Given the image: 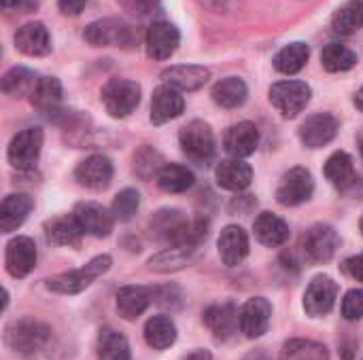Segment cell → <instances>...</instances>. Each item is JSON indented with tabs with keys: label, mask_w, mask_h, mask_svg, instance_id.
<instances>
[{
	"label": "cell",
	"mask_w": 363,
	"mask_h": 360,
	"mask_svg": "<svg viewBox=\"0 0 363 360\" xmlns=\"http://www.w3.org/2000/svg\"><path fill=\"white\" fill-rule=\"evenodd\" d=\"M38 79L40 76L34 70L23 68V66H15L2 76V91L9 98H26V95L30 98Z\"/></svg>",
	"instance_id": "cell-33"
},
{
	"label": "cell",
	"mask_w": 363,
	"mask_h": 360,
	"mask_svg": "<svg viewBox=\"0 0 363 360\" xmlns=\"http://www.w3.org/2000/svg\"><path fill=\"white\" fill-rule=\"evenodd\" d=\"M30 102L40 112H57L62 102V83L55 76H40L30 95Z\"/></svg>",
	"instance_id": "cell-34"
},
{
	"label": "cell",
	"mask_w": 363,
	"mask_h": 360,
	"mask_svg": "<svg viewBox=\"0 0 363 360\" xmlns=\"http://www.w3.org/2000/svg\"><path fill=\"white\" fill-rule=\"evenodd\" d=\"M338 299V284L330 276H317L304 293V310L308 316L319 318L334 310Z\"/></svg>",
	"instance_id": "cell-14"
},
{
	"label": "cell",
	"mask_w": 363,
	"mask_h": 360,
	"mask_svg": "<svg viewBox=\"0 0 363 360\" xmlns=\"http://www.w3.org/2000/svg\"><path fill=\"white\" fill-rule=\"evenodd\" d=\"M6 272L13 278H26L34 267H36V246L30 238L17 236L6 244V255H4Z\"/></svg>",
	"instance_id": "cell-17"
},
{
	"label": "cell",
	"mask_w": 363,
	"mask_h": 360,
	"mask_svg": "<svg viewBox=\"0 0 363 360\" xmlns=\"http://www.w3.org/2000/svg\"><path fill=\"white\" fill-rule=\"evenodd\" d=\"M87 0H57V6L64 15H79L85 8Z\"/></svg>",
	"instance_id": "cell-46"
},
{
	"label": "cell",
	"mask_w": 363,
	"mask_h": 360,
	"mask_svg": "<svg viewBox=\"0 0 363 360\" xmlns=\"http://www.w3.org/2000/svg\"><path fill=\"white\" fill-rule=\"evenodd\" d=\"M342 272H345L347 276H351L353 280L363 282V252L355 255V257L345 259V263H342Z\"/></svg>",
	"instance_id": "cell-45"
},
{
	"label": "cell",
	"mask_w": 363,
	"mask_h": 360,
	"mask_svg": "<svg viewBox=\"0 0 363 360\" xmlns=\"http://www.w3.org/2000/svg\"><path fill=\"white\" fill-rule=\"evenodd\" d=\"M281 360H330V350L313 339H289L281 350Z\"/></svg>",
	"instance_id": "cell-39"
},
{
	"label": "cell",
	"mask_w": 363,
	"mask_h": 360,
	"mask_svg": "<svg viewBox=\"0 0 363 360\" xmlns=\"http://www.w3.org/2000/svg\"><path fill=\"white\" fill-rule=\"evenodd\" d=\"M113 259L108 255H100V257H94L87 265L74 269V272H66V274H60V276H53L47 280V289L53 291V293H60V295H77V293H83L85 289H89L94 284L96 278H100L104 272H108Z\"/></svg>",
	"instance_id": "cell-3"
},
{
	"label": "cell",
	"mask_w": 363,
	"mask_h": 360,
	"mask_svg": "<svg viewBox=\"0 0 363 360\" xmlns=\"http://www.w3.org/2000/svg\"><path fill=\"white\" fill-rule=\"evenodd\" d=\"M315 193V180L311 170L306 168H291L283 174L279 187H277V199L281 206L294 208L304 202H308Z\"/></svg>",
	"instance_id": "cell-9"
},
{
	"label": "cell",
	"mask_w": 363,
	"mask_h": 360,
	"mask_svg": "<svg viewBox=\"0 0 363 360\" xmlns=\"http://www.w3.org/2000/svg\"><path fill=\"white\" fill-rule=\"evenodd\" d=\"M117 2L123 11L136 17H147L160 6V0H117Z\"/></svg>",
	"instance_id": "cell-44"
},
{
	"label": "cell",
	"mask_w": 363,
	"mask_h": 360,
	"mask_svg": "<svg viewBox=\"0 0 363 360\" xmlns=\"http://www.w3.org/2000/svg\"><path fill=\"white\" fill-rule=\"evenodd\" d=\"M34 208V199L26 193H11L0 204V229L2 233H11L23 225L28 214Z\"/></svg>",
	"instance_id": "cell-26"
},
{
	"label": "cell",
	"mask_w": 363,
	"mask_h": 360,
	"mask_svg": "<svg viewBox=\"0 0 363 360\" xmlns=\"http://www.w3.org/2000/svg\"><path fill=\"white\" fill-rule=\"evenodd\" d=\"M342 316L347 320H362L363 318V289H353L342 299Z\"/></svg>",
	"instance_id": "cell-43"
},
{
	"label": "cell",
	"mask_w": 363,
	"mask_h": 360,
	"mask_svg": "<svg viewBox=\"0 0 363 360\" xmlns=\"http://www.w3.org/2000/svg\"><path fill=\"white\" fill-rule=\"evenodd\" d=\"M270 104L285 117V119H296L313 98V89L304 81H279L270 87Z\"/></svg>",
	"instance_id": "cell-7"
},
{
	"label": "cell",
	"mask_w": 363,
	"mask_h": 360,
	"mask_svg": "<svg viewBox=\"0 0 363 360\" xmlns=\"http://www.w3.org/2000/svg\"><path fill=\"white\" fill-rule=\"evenodd\" d=\"M98 360H130V344L115 329H102L98 335Z\"/></svg>",
	"instance_id": "cell-37"
},
{
	"label": "cell",
	"mask_w": 363,
	"mask_h": 360,
	"mask_svg": "<svg viewBox=\"0 0 363 360\" xmlns=\"http://www.w3.org/2000/svg\"><path fill=\"white\" fill-rule=\"evenodd\" d=\"M183 110H185V100H183L179 89L164 83L153 91V95H151V115H149L153 125L170 123L172 119L181 117Z\"/></svg>",
	"instance_id": "cell-16"
},
{
	"label": "cell",
	"mask_w": 363,
	"mask_h": 360,
	"mask_svg": "<svg viewBox=\"0 0 363 360\" xmlns=\"http://www.w3.org/2000/svg\"><path fill=\"white\" fill-rule=\"evenodd\" d=\"M164 166L166 163L162 155L151 146H143L138 153H134V172L145 180H149L151 176H157Z\"/></svg>",
	"instance_id": "cell-42"
},
{
	"label": "cell",
	"mask_w": 363,
	"mask_h": 360,
	"mask_svg": "<svg viewBox=\"0 0 363 360\" xmlns=\"http://www.w3.org/2000/svg\"><path fill=\"white\" fill-rule=\"evenodd\" d=\"M140 208V193L136 189H123L115 195L111 212L115 216V221H132L134 214Z\"/></svg>",
	"instance_id": "cell-41"
},
{
	"label": "cell",
	"mask_w": 363,
	"mask_h": 360,
	"mask_svg": "<svg viewBox=\"0 0 363 360\" xmlns=\"http://www.w3.org/2000/svg\"><path fill=\"white\" fill-rule=\"evenodd\" d=\"M151 233L168 246L196 248L206 238V225L202 221H189L183 210L162 208L151 219Z\"/></svg>",
	"instance_id": "cell-1"
},
{
	"label": "cell",
	"mask_w": 363,
	"mask_h": 360,
	"mask_svg": "<svg viewBox=\"0 0 363 360\" xmlns=\"http://www.w3.org/2000/svg\"><path fill=\"white\" fill-rule=\"evenodd\" d=\"M185 360H213V356H211V352H206V350H196V352H191Z\"/></svg>",
	"instance_id": "cell-48"
},
{
	"label": "cell",
	"mask_w": 363,
	"mask_h": 360,
	"mask_svg": "<svg viewBox=\"0 0 363 360\" xmlns=\"http://www.w3.org/2000/svg\"><path fill=\"white\" fill-rule=\"evenodd\" d=\"M308 57H311V47L306 42H289L285 45L272 59L274 68L281 72V74H287V76H294L298 74L306 64H308Z\"/></svg>",
	"instance_id": "cell-31"
},
{
	"label": "cell",
	"mask_w": 363,
	"mask_h": 360,
	"mask_svg": "<svg viewBox=\"0 0 363 360\" xmlns=\"http://www.w3.org/2000/svg\"><path fill=\"white\" fill-rule=\"evenodd\" d=\"M340 129L338 119L332 112H317L311 115L300 125V140L306 149H323L328 146Z\"/></svg>",
	"instance_id": "cell-12"
},
{
	"label": "cell",
	"mask_w": 363,
	"mask_h": 360,
	"mask_svg": "<svg viewBox=\"0 0 363 360\" xmlns=\"http://www.w3.org/2000/svg\"><path fill=\"white\" fill-rule=\"evenodd\" d=\"M117 312L123 320H136L153 303L155 291L147 286H123L117 293Z\"/></svg>",
	"instance_id": "cell-25"
},
{
	"label": "cell",
	"mask_w": 363,
	"mask_h": 360,
	"mask_svg": "<svg viewBox=\"0 0 363 360\" xmlns=\"http://www.w3.org/2000/svg\"><path fill=\"white\" fill-rule=\"evenodd\" d=\"M211 79V70L198 64H179L162 72V81L179 91H198Z\"/></svg>",
	"instance_id": "cell-23"
},
{
	"label": "cell",
	"mask_w": 363,
	"mask_h": 360,
	"mask_svg": "<svg viewBox=\"0 0 363 360\" xmlns=\"http://www.w3.org/2000/svg\"><path fill=\"white\" fill-rule=\"evenodd\" d=\"M45 236L51 244L57 246H68V248H79L81 246V238L83 231L77 223V219L70 214L66 216H55L51 221H47L45 225Z\"/></svg>",
	"instance_id": "cell-29"
},
{
	"label": "cell",
	"mask_w": 363,
	"mask_h": 360,
	"mask_svg": "<svg viewBox=\"0 0 363 360\" xmlns=\"http://www.w3.org/2000/svg\"><path fill=\"white\" fill-rule=\"evenodd\" d=\"M13 40H15L17 51H21L23 55H30V57H43L51 51V34L43 21L23 23L15 32Z\"/></svg>",
	"instance_id": "cell-18"
},
{
	"label": "cell",
	"mask_w": 363,
	"mask_h": 360,
	"mask_svg": "<svg viewBox=\"0 0 363 360\" xmlns=\"http://www.w3.org/2000/svg\"><path fill=\"white\" fill-rule=\"evenodd\" d=\"M247 360H268L266 359V354L264 352H253V354H249Z\"/></svg>",
	"instance_id": "cell-50"
},
{
	"label": "cell",
	"mask_w": 363,
	"mask_h": 360,
	"mask_svg": "<svg viewBox=\"0 0 363 360\" xmlns=\"http://www.w3.org/2000/svg\"><path fill=\"white\" fill-rule=\"evenodd\" d=\"M359 229H362V236H363V216H362V221H359Z\"/></svg>",
	"instance_id": "cell-52"
},
{
	"label": "cell",
	"mask_w": 363,
	"mask_h": 360,
	"mask_svg": "<svg viewBox=\"0 0 363 360\" xmlns=\"http://www.w3.org/2000/svg\"><path fill=\"white\" fill-rule=\"evenodd\" d=\"M323 174L338 191H345V193H351L362 185V178L357 176L355 166H353V157L345 151H336L334 155H330V159L325 161Z\"/></svg>",
	"instance_id": "cell-20"
},
{
	"label": "cell",
	"mask_w": 363,
	"mask_h": 360,
	"mask_svg": "<svg viewBox=\"0 0 363 360\" xmlns=\"http://www.w3.org/2000/svg\"><path fill=\"white\" fill-rule=\"evenodd\" d=\"M215 178H217V185L221 189L234 191V193H242L253 182V168L247 161L232 157V159L221 161L215 168Z\"/></svg>",
	"instance_id": "cell-24"
},
{
	"label": "cell",
	"mask_w": 363,
	"mask_h": 360,
	"mask_svg": "<svg viewBox=\"0 0 363 360\" xmlns=\"http://www.w3.org/2000/svg\"><path fill=\"white\" fill-rule=\"evenodd\" d=\"M340 246V238L332 225H315L306 231L302 238V250L304 255L315 263H328Z\"/></svg>",
	"instance_id": "cell-11"
},
{
	"label": "cell",
	"mask_w": 363,
	"mask_h": 360,
	"mask_svg": "<svg viewBox=\"0 0 363 360\" xmlns=\"http://www.w3.org/2000/svg\"><path fill=\"white\" fill-rule=\"evenodd\" d=\"M72 216L77 219L83 233L94 238H106L113 231L115 216L98 202H79L74 206Z\"/></svg>",
	"instance_id": "cell-13"
},
{
	"label": "cell",
	"mask_w": 363,
	"mask_h": 360,
	"mask_svg": "<svg viewBox=\"0 0 363 360\" xmlns=\"http://www.w3.org/2000/svg\"><path fill=\"white\" fill-rule=\"evenodd\" d=\"M270 316H272L270 301L264 299V297H253L240 310V331L249 339H257L268 331Z\"/></svg>",
	"instance_id": "cell-22"
},
{
	"label": "cell",
	"mask_w": 363,
	"mask_h": 360,
	"mask_svg": "<svg viewBox=\"0 0 363 360\" xmlns=\"http://www.w3.org/2000/svg\"><path fill=\"white\" fill-rule=\"evenodd\" d=\"M43 129L40 127H26L17 132L6 149L9 163L17 170H32L38 161L40 149H43Z\"/></svg>",
	"instance_id": "cell-8"
},
{
	"label": "cell",
	"mask_w": 363,
	"mask_h": 360,
	"mask_svg": "<svg viewBox=\"0 0 363 360\" xmlns=\"http://www.w3.org/2000/svg\"><path fill=\"white\" fill-rule=\"evenodd\" d=\"M145 342L153 350H168L177 342V325L170 316H153L145 325Z\"/></svg>",
	"instance_id": "cell-32"
},
{
	"label": "cell",
	"mask_w": 363,
	"mask_h": 360,
	"mask_svg": "<svg viewBox=\"0 0 363 360\" xmlns=\"http://www.w3.org/2000/svg\"><path fill=\"white\" fill-rule=\"evenodd\" d=\"M353 102H355L357 110H362L363 112V87H359V91L355 93V100H353Z\"/></svg>",
	"instance_id": "cell-49"
},
{
	"label": "cell",
	"mask_w": 363,
	"mask_h": 360,
	"mask_svg": "<svg viewBox=\"0 0 363 360\" xmlns=\"http://www.w3.org/2000/svg\"><path fill=\"white\" fill-rule=\"evenodd\" d=\"M179 45H181V34H179L174 23L160 19V21H153L147 28L145 49H147V55L151 59H155V62L170 59L177 53Z\"/></svg>",
	"instance_id": "cell-10"
},
{
	"label": "cell",
	"mask_w": 363,
	"mask_h": 360,
	"mask_svg": "<svg viewBox=\"0 0 363 360\" xmlns=\"http://www.w3.org/2000/svg\"><path fill=\"white\" fill-rule=\"evenodd\" d=\"M257 146H259V129L251 121H240V123L228 127V132L223 136V149L236 159H245V157L253 155L257 151Z\"/></svg>",
	"instance_id": "cell-19"
},
{
	"label": "cell",
	"mask_w": 363,
	"mask_h": 360,
	"mask_svg": "<svg viewBox=\"0 0 363 360\" xmlns=\"http://www.w3.org/2000/svg\"><path fill=\"white\" fill-rule=\"evenodd\" d=\"M74 180L91 191H104L113 180V163L104 155H89L74 170Z\"/></svg>",
	"instance_id": "cell-15"
},
{
	"label": "cell",
	"mask_w": 363,
	"mask_h": 360,
	"mask_svg": "<svg viewBox=\"0 0 363 360\" xmlns=\"http://www.w3.org/2000/svg\"><path fill=\"white\" fill-rule=\"evenodd\" d=\"M4 342L13 352L26 359H40L53 348V331L40 320L21 318L4 329Z\"/></svg>",
	"instance_id": "cell-2"
},
{
	"label": "cell",
	"mask_w": 363,
	"mask_h": 360,
	"mask_svg": "<svg viewBox=\"0 0 363 360\" xmlns=\"http://www.w3.org/2000/svg\"><path fill=\"white\" fill-rule=\"evenodd\" d=\"M321 64L328 72H347L357 64V53L342 42H330L321 51Z\"/></svg>",
	"instance_id": "cell-38"
},
{
	"label": "cell",
	"mask_w": 363,
	"mask_h": 360,
	"mask_svg": "<svg viewBox=\"0 0 363 360\" xmlns=\"http://www.w3.org/2000/svg\"><path fill=\"white\" fill-rule=\"evenodd\" d=\"M179 144H181V151L187 155V159H191L194 163H202V166L208 163L217 151V142H215V134L211 125L200 119L189 121L185 127H181Z\"/></svg>",
	"instance_id": "cell-6"
},
{
	"label": "cell",
	"mask_w": 363,
	"mask_h": 360,
	"mask_svg": "<svg viewBox=\"0 0 363 360\" xmlns=\"http://www.w3.org/2000/svg\"><path fill=\"white\" fill-rule=\"evenodd\" d=\"M0 4H2L4 11H11V8H21L23 11L26 0H0Z\"/></svg>",
	"instance_id": "cell-47"
},
{
	"label": "cell",
	"mask_w": 363,
	"mask_h": 360,
	"mask_svg": "<svg viewBox=\"0 0 363 360\" xmlns=\"http://www.w3.org/2000/svg\"><path fill=\"white\" fill-rule=\"evenodd\" d=\"M219 257L228 267L240 265L249 257V236L242 227L238 225H228L221 229L219 240H217Z\"/></svg>",
	"instance_id": "cell-21"
},
{
	"label": "cell",
	"mask_w": 363,
	"mask_h": 360,
	"mask_svg": "<svg viewBox=\"0 0 363 360\" xmlns=\"http://www.w3.org/2000/svg\"><path fill=\"white\" fill-rule=\"evenodd\" d=\"M363 28V0H347L332 17V30L340 36H351Z\"/></svg>",
	"instance_id": "cell-35"
},
{
	"label": "cell",
	"mask_w": 363,
	"mask_h": 360,
	"mask_svg": "<svg viewBox=\"0 0 363 360\" xmlns=\"http://www.w3.org/2000/svg\"><path fill=\"white\" fill-rule=\"evenodd\" d=\"M204 323L211 329V333L225 342L230 339L238 327H240V312L232 306V303H221V306H213L204 312Z\"/></svg>",
	"instance_id": "cell-27"
},
{
	"label": "cell",
	"mask_w": 363,
	"mask_h": 360,
	"mask_svg": "<svg viewBox=\"0 0 363 360\" xmlns=\"http://www.w3.org/2000/svg\"><path fill=\"white\" fill-rule=\"evenodd\" d=\"M211 95H213V100H215L217 106L232 110V108H240L247 102L249 87L238 76H225V79H221V81H217L213 85Z\"/></svg>",
	"instance_id": "cell-30"
},
{
	"label": "cell",
	"mask_w": 363,
	"mask_h": 360,
	"mask_svg": "<svg viewBox=\"0 0 363 360\" xmlns=\"http://www.w3.org/2000/svg\"><path fill=\"white\" fill-rule=\"evenodd\" d=\"M253 231H255V238L268 248H279L289 240L287 223L272 212H262L253 223Z\"/></svg>",
	"instance_id": "cell-28"
},
{
	"label": "cell",
	"mask_w": 363,
	"mask_h": 360,
	"mask_svg": "<svg viewBox=\"0 0 363 360\" xmlns=\"http://www.w3.org/2000/svg\"><path fill=\"white\" fill-rule=\"evenodd\" d=\"M194 182H196L194 172L179 163H166L157 174V185L166 193H185L187 189L194 187Z\"/></svg>",
	"instance_id": "cell-36"
},
{
	"label": "cell",
	"mask_w": 363,
	"mask_h": 360,
	"mask_svg": "<svg viewBox=\"0 0 363 360\" xmlns=\"http://www.w3.org/2000/svg\"><path fill=\"white\" fill-rule=\"evenodd\" d=\"M196 248H181V246H168L166 250H162L160 255L151 257L149 259V269H155V272H172V269H181L191 252Z\"/></svg>",
	"instance_id": "cell-40"
},
{
	"label": "cell",
	"mask_w": 363,
	"mask_h": 360,
	"mask_svg": "<svg viewBox=\"0 0 363 360\" xmlns=\"http://www.w3.org/2000/svg\"><path fill=\"white\" fill-rule=\"evenodd\" d=\"M83 36L91 47H123V49H128L136 42L134 28L119 17H104V19L91 21L85 28Z\"/></svg>",
	"instance_id": "cell-5"
},
{
	"label": "cell",
	"mask_w": 363,
	"mask_h": 360,
	"mask_svg": "<svg viewBox=\"0 0 363 360\" xmlns=\"http://www.w3.org/2000/svg\"><path fill=\"white\" fill-rule=\"evenodd\" d=\"M357 144H359V153H362L363 157V129L359 132V136H357Z\"/></svg>",
	"instance_id": "cell-51"
},
{
	"label": "cell",
	"mask_w": 363,
	"mask_h": 360,
	"mask_svg": "<svg viewBox=\"0 0 363 360\" xmlns=\"http://www.w3.org/2000/svg\"><path fill=\"white\" fill-rule=\"evenodd\" d=\"M100 100L113 119L130 117L140 104V85L130 79H111L102 87Z\"/></svg>",
	"instance_id": "cell-4"
}]
</instances>
